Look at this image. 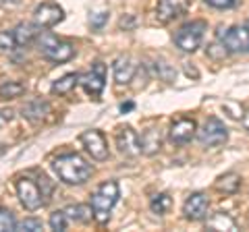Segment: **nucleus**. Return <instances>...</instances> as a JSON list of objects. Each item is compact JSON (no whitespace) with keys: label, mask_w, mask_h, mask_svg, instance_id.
I'll return each mask as SVG.
<instances>
[{"label":"nucleus","mask_w":249,"mask_h":232,"mask_svg":"<svg viewBox=\"0 0 249 232\" xmlns=\"http://www.w3.org/2000/svg\"><path fill=\"white\" fill-rule=\"evenodd\" d=\"M52 168L65 184H83L91 176L93 168L79 153H65L52 162Z\"/></svg>","instance_id":"f257e3e1"},{"label":"nucleus","mask_w":249,"mask_h":232,"mask_svg":"<svg viewBox=\"0 0 249 232\" xmlns=\"http://www.w3.org/2000/svg\"><path fill=\"white\" fill-rule=\"evenodd\" d=\"M121 197V189L116 181H106L91 193V207H93V218L100 224H106L110 218L112 207Z\"/></svg>","instance_id":"f03ea898"},{"label":"nucleus","mask_w":249,"mask_h":232,"mask_svg":"<svg viewBox=\"0 0 249 232\" xmlns=\"http://www.w3.org/2000/svg\"><path fill=\"white\" fill-rule=\"evenodd\" d=\"M37 46H40L42 56L48 58L50 63H56V65L69 63V60H73V56H75V46L73 44L62 42L56 35H52L48 32L40 33V37H37Z\"/></svg>","instance_id":"7ed1b4c3"},{"label":"nucleus","mask_w":249,"mask_h":232,"mask_svg":"<svg viewBox=\"0 0 249 232\" xmlns=\"http://www.w3.org/2000/svg\"><path fill=\"white\" fill-rule=\"evenodd\" d=\"M206 21H191V23H185L183 27H178V32L175 33V46L183 52H196L201 40H204V33H206Z\"/></svg>","instance_id":"20e7f679"},{"label":"nucleus","mask_w":249,"mask_h":232,"mask_svg":"<svg viewBox=\"0 0 249 232\" xmlns=\"http://www.w3.org/2000/svg\"><path fill=\"white\" fill-rule=\"evenodd\" d=\"M197 139L201 145H208V148H218V145H224L229 141V129L224 127V122L216 116H210L204 122V127L197 131Z\"/></svg>","instance_id":"39448f33"},{"label":"nucleus","mask_w":249,"mask_h":232,"mask_svg":"<svg viewBox=\"0 0 249 232\" xmlns=\"http://www.w3.org/2000/svg\"><path fill=\"white\" fill-rule=\"evenodd\" d=\"M15 189H17V197L21 201V205L25 207L27 212H36L46 203V199L40 191V184L34 182L31 179H19L15 182Z\"/></svg>","instance_id":"423d86ee"},{"label":"nucleus","mask_w":249,"mask_h":232,"mask_svg":"<svg viewBox=\"0 0 249 232\" xmlns=\"http://www.w3.org/2000/svg\"><path fill=\"white\" fill-rule=\"evenodd\" d=\"M216 37L220 42H224V46H227L229 52H232V54H247L249 52V32L245 25L243 27H229L227 32L220 27Z\"/></svg>","instance_id":"0eeeda50"},{"label":"nucleus","mask_w":249,"mask_h":232,"mask_svg":"<svg viewBox=\"0 0 249 232\" xmlns=\"http://www.w3.org/2000/svg\"><path fill=\"white\" fill-rule=\"evenodd\" d=\"M79 85L85 89V94L91 96L93 99H98L102 94L104 85H106V65L104 63H96L91 66L89 73H85L79 77Z\"/></svg>","instance_id":"6e6552de"},{"label":"nucleus","mask_w":249,"mask_h":232,"mask_svg":"<svg viewBox=\"0 0 249 232\" xmlns=\"http://www.w3.org/2000/svg\"><path fill=\"white\" fill-rule=\"evenodd\" d=\"M79 139H81L85 151H88L93 160L104 162L108 158V143H106V139H104V135L100 133V131H96V129L83 131Z\"/></svg>","instance_id":"1a4fd4ad"},{"label":"nucleus","mask_w":249,"mask_h":232,"mask_svg":"<svg viewBox=\"0 0 249 232\" xmlns=\"http://www.w3.org/2000/svg\"><path fill=\"white\" fill-rule=\"evenodd\" d=\"M208 210H210V199H208L206 193H191L183 203V215L191 222L206 220Z\"/></svg>","instance_id":"9d476101"},{"label":"nucleus","mask_w":249,"mask_h":232,"mask_svg":"<svg viewBox=\"0 0 249 232\" xmlns=\"http://www.w3.org/2000/svg\"><path fill=\"white\" fill-rule=\"evenodd\" d=\"M116 148L121 153L129 158H137L142 153V143H139V135L131 127H121L116 131Z\"/></svg>","instance_id":"9b49d317"},{"label":"nucleus","mask_w":249,"mask_h":232,"mask_svg":"<svg viewBox=\"0 0 249 232\" xmlns=\"http://www.w3.org/2000/svg\"><path fill=\"white\" fill-rule=\"evenodd\" d=\"M187 6H189V0H158V6H156V19L160 23H170L177 17L187 13Z\"/></svg>","instance_id":"f8f14e48"},{"label":"nucleus","mask_w":249,"mask_h":232,"mask_svg":"<svg viewBox=\"0 0 249 232\" xmlns=\"http://www.w3.org/2000/svg\"><path fill=\"white\" fill-rule=\"evenodd\" d=\"M197 135V125H196V120H191V118H178L175 120L173 125H170V141H173L175 145H185V143H189L193 137Z\"/></svg>","instance_id":"ddd939ff"},{"label":"nucleus","mask_w":249,"mask_h":232,"mask_svg":"<svg viewBox=\"0 0 249 232\" xmlns=\"http://www.w3.org/2000/svg\"><path fill=\"white\" fill-rule=\"evenodd\" d=\"M34 19L40 27H54L65 19V11L54 2H44L34 11Z\"/></svg>","instance_id":"4468645a"},{"label":"nucleus","mask_w":249,"mask_h":232,"mask_svg":"<svg viewBox=\"0 0 249 232\" xmlns=\"http://www.w3.org/2000/svg\"><path fill=\"white\" fill-rule=\"evenodd\" d=\"M135 71H137V65H135L129 56H121V58H116V60H114V65H112L114 81L119 83V85H129L131 81H133Z\"/></svg>","instance_id":"2eb2a0df"},{"label":"nucleus","mask_w":249,"mask_h":232,"mask_svg":"<svg viewBox=\"0 0 249 232\" xmlns=\"http://www.w3.org/2000/svg\"><path fill=\"white\" fill-rule=\"evenodd\" d=\"M142 143V153L143 156H156L162 148V131L160 129H147L143 131V135L139 137Z\"/></svg>","instance_id":"dca6fc26"},{"label":"nucleus","mask_w":249,"mask_h":232,"mask_svg":"<svg viewBox=\"0 0 249 232\" xmlns=\"http://www.w3.org/2000/svg\"><path fill=\"white\" fill-rule=\"evenodd\" d=\"M40 25H34V23H19L17 27L13 29L15 32V40H17V46H29L31 42H36L40 37Z\"/></svg>","instance_id":"f3484780"},{"label":"nucleus","mask_w":249,"mask_h":232,"mask_svg":"<svg viewBox=\"0 0 249 232\" xmlns=\"http://www.w3.org/2000/svg\"><path fill=\"white\" fill-rule=\"evenodd\" d=\"M23 116H25L27 120L31 122H37V120H44L46 116L50 114V104L46 102V99H31L23 106Z\"/></svg>","instance_id":"a211bd4d"},{"label":"nucleus","mask_w":249,"mask_h":232,"mask_svg":"<svg viewBox=\"0 0 249 232\" xmlns=\"http://www.w3.org/2000/svg\"><path fill=\"white\" fill-rule=\"evenodd\" d=\"M65 214L69 220H75V222H89L93 218V207L91 203H77V205H69L65 207Z\"/></svg>","instance_id":"6ab92c4d"},{"label":"nucleus","mask_w":249,"mask_h":232,"mask_svg":"<svg viewBox=\"0 0 249 232\" xmlns=\"http://www.w3.org/2000/svg\"><path fill=\"white\" fill-rule=\"evenodd\" d=\"M239 187H241V176L237 172H227V174H222L220 179L216 181V189L222 191V193H227V195L237 193Z\"/></svg>","instance_id":"aec40b11"},{"label":"nucleus","mask_w":249,"mask_h":232,"mask_svg":"<svg viewBox=\"0 0 249 232\" xmlns=\"http://www.w3.org/2000/svg\"><path fill=\"white\" fill-rule=\"evenodd\" d=\"M79 83V75H75V73H69L65 77H60L58 81H54L52 83V94H69V91H73L75 89V85Z\"/></svg>","instance_id":"412c9836"},{"label":"nucleus","mask_w":249,"mask_h":232,"mask_svg":"<svg viewBox=\"0 0 249 232\" xmlns=\"http://www.w3.org/2000/svg\"><path fill=\"white\" fill-rule=\"evenodd\" d=\"M206 228L208 230H237V224L227 214H216V215H212V218L208 220Z\"/></svg>","instance_id":"4be33fe9"},{"label":"nucleus","mask_w":249,"mask_h":232,"mask_svg":"<svg viewBox=\"0 0 249 232\" xmlns=\"http://www.w3.org/2000/svg\"><path fill=\"white\" fill-rule=\"evenodd\" d=\"M23 94H25V85L19 83V81H9V83L0 85V98H4V99L19 98Z\"/></svg>","instance_id":"5701e85b"},{"label":"nucleus","mask_w":249,"mask_h":232,"mask_svg":"<svg viewBox=\"0 0 249 232\" xmlns=\"http://www.w3.org/2000/svg\"><path fill=\"white\" fill-rule=\"evenodd\" d=\"M170 205H173V199H170V195H166V193H160V195H156V197L150 201L152 212L158 214V215H164V214L170 210Z\"/></svg>","instance_id":"b1692460"},{"label":"nucleus","mask_w":249,"mask_h":232,"mask_svg":"<svg viewBox=\"0 0 249 232\" xmlns=\"http://www.w3.org/2000/svg\"><path fill=\"white\" fill-rule=\"evenodd\" d=\"M206 54H208V56L212 58V60H222V58H227L231 52H229L227 46H224V42L218 40V42H214V44H210V46H208V48H206Z\"/></svg>","instance_id":"393cba45"},{"label":"nucleus","mask_w":249,"mask_h":232,"mask_svg":"<svg viewBox=\"0 0 249 232\" xmlns=\"http://www.w3.org/2000/svg\"><path fill=\"white\" fill-rule=\"evenodd\" d=\"M67 224H69V218H67L65 210H56L50 214V228L52 230L62 232V230H67Z\"/></svg>","instance_id":"a878e982"},{"label":"nucleus","mask_w":249,"mask_h":232,"mask_svg":"<svg viewBox=\"0 0 249 232\" xmlns=\"http://www.w3.org/2000/svg\"><path fill=\"white\" fill-rule=\"evenodd\" d=\"M42 228H44L42 220H37V218H25L23 222H17L15 232H40Z\"/></svg>","instance_id":"bb28decb"},{"label":"nucleus","mask_w":249,"mask_h":232,"mask_svg":"<svg viewBox=\"0 0 249 232\" xmlns=\"http://www.w3.org/2000/svg\"><path fill=\"white\" fill-rule=\"evenodd\" d=\"M15 226H17L15 215L9 210L0 207V232H15Z\"/></svg>","instance_id":"cd10ccee"},{"label":"nucleus","mask_w":249,"mask_h":232,"mask_svg":"<svg viewBox=\"0 0 249 232\" xmlns=\"http://www.w3.org/2000/svg\"><path fill=\"white\" fill-rule=\"evenodd\" d=\"M15 46H17L15 32H6V29H2V32H0V50L11 52V50H15Z\"/></svg>","instance_id":"c85d7f7f"},{"label":"nucleus","mask_w":249,"mask_h":232,"mask_svg":"<svg viewBox=\"0 0 249 232\" xmlns=\"http://www.w3.org/2000/svg\"><path fill=\"white\" fill-rule=\"evenodd\" d=\"M154 71H156V75H158L160 79H164V81H173L175 75H177L175 68L168 66L166 63H156V65H154Z\"/></svg>","instance_id":"c756f323"},{"label":"nucleus","mask_w":249,"mask_h":232,"mask_svg":"<svg viewBox=\"0 0 249 232\" xmlns=\"http://www.w3.org/2000/svg\"><path fill=\"white\" fill-rule=\"evenodd\" d=\"M37 184H40V191H42V195H44V199H46V203H48V199H50L52 191H54L50 179H48V176H44V174H42L40 179H37Z\"/></svg>","instance_id":"7c9ffc66"},{"label":"nucleus","mask_w":249,"mask_h":232,"mask_svg":"<svg viewBox=\"0 0 249 232\" xmlns=\"http://www.w3.org/2000/svg\"><path fill=\"white\" fill-rule=\"evenodd\" d=\"M208 6L212 9H220V11H229L232 6H237V0H204Z\"/></svg>","instance_id":"2f4dec72"},{"label":"nucleus","mask_w":249,"mask_h":232,"mask_svg":"<svg viewBox=\"0 0 249 232\" xmlns=\"http://www.w3.org/2000/svg\"><path fill=\"white\" fill-rule=\"evenodd\" d=\"M222 108H224L227 112H231V116H232V118H237V120H241V118H243V114H245L243 108H241L239 104H232V102H227Z\"/></svg>","instance_id":"473e14b6"},{"label":"nucleus","mask_w":249,"mask_h":232,"mask_svg":"<svg viewBox=\"0 0 249 232\" xmlns=\"http://www.w3.org/2000/svg\"><path fill=\"white\" fill-rule=\"evenodd\" d=\"M106 21H108V13H96V15H91V19H89L93 29H102Z\"/></svg>","instance_id":"72a5a7b5"},{"label":"nucleus","mask_w":249,"mask_h":232,"mask_svg":"<svg viewBox=\"0 0 249 232\" xmlns=\"http://www.w3.org/2000/svg\"><path fill=\"white\" fill-rule=\"evenodd\" d=\"M119 25H121V29H124V32H127V29H133L135 27V17L133 15H127V17L121 19Z\"/></svg>","instance_id":"f704fd0d"},{"label":"nucleus","mask_w":249,"mask_h":232,"mask_svg":"<svg viewBox=\"0 0 249 232\" xmlns=\"http://www.w3.org/2000/svg\"><path fill=\"white\" fill-rule=\"evenodd\" d=\"M185 73L189 75V77H193V79H197V77H199V73L193 66H189V63H185Z\"/></svg>","instance_id":"c9c22d12"},{"label":"nucleus","mask_w":249,"mask_h":232,"mask_svg":"<svg viewBox=\"0 0 249 232\" xmlns=\"http://www.w3.org/2000/svg\"><path fill=\"white\" fill-rule=\"evenodd\" d=\"M241 125H243L247 131H249V110H245V114H243V118H241Z\"/></svg>","instance_id":"e433bc0d"},{"label":"nucleus","mask_w":249,"mask_h":232,"mask_svg":"<svg viewBox=\"0 0 249 232\" xmlns=\"http://www.w3.org/2000/svg\"><path fill=\"white\" fill-rule=\"evenodd\" d=\"M0 2H2L4 6H17V4L21 2V0H0Z\"/></svg>","instance_id":"4c0bfd02"},{"label":"nucleus","mask_w":249,"mask_h":232,"mask_svg":"<svg viewBox=\"0 0 249 232\" xmlns=\"http://www.w3.org/2000/svg\"><path fill=\"white\" fill-rule=\"evenodd\" d=\"M133 108V102H127V104H121V112H129Z\"/></svg>","instance_id":"58836bf2"},{"label":"nucleus","mask_w":249,"mask_h":232,"mask_svg":"<svg viewBox=\"0 0 249 232\" xmlns=\"http://www.w3.org/2000/svg\"><path fill=\"white\" fill-rule=\"evenodd\" d=\"M2 116H4L6 120H11V118H13V112H11V110H4V112H2Z\"/></svg>","instance_id":"ea45409f"},{"label":"nucleus","mask_w":249,"mask_h":232,"mask_svg":"<svg viewBox=\"0 0 249 232\" xmlns=\"http://www.w3.org/2000/svg\"><path fill=\"white\" fill-rule=\"evenodd\" d=\"M245 27H247V32H249V19H247V23H245Z\"/></svg>","instance_id":"a19ab883"}]
</instances>
